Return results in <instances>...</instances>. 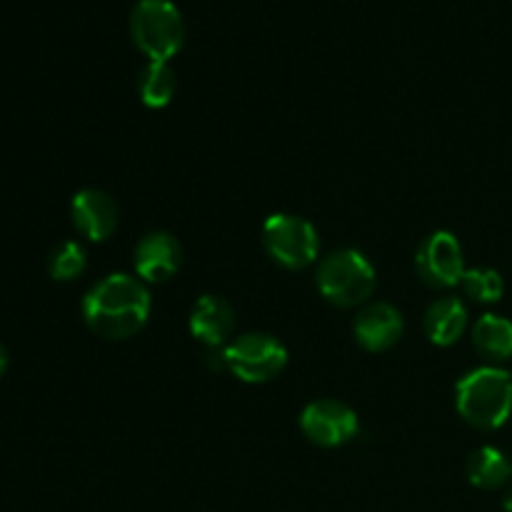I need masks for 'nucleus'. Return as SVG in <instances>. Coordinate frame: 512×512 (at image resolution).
<instances>
[{"instance_id":"obj_1","label":"nucleus","mask_w":512,"mask_h":512,"mask_svg":"<svg viewBox=\"0 0 512 512\" xmlns=\"http://www.w3.org/2000/svg\"><path fill=\"white\" fill-rule=\"evenodd\" d=\"M83 318L93 333L108 340L133 338L150 318V293L133 275L115 273L85 293Z\"/></svg>"},{"instance_id":"obj_2","label":"nucleus","mask_w":512,"mask_h":512,"mask_svg":"<svg viewBox=\"0 0 512 512\" xmlns=\"http://www.w3.org/2000/svg\"><path fill=\"white\" fill-rule=\"evenodd\" d=\"M455 405L465 423L478 430H498L512 413V378L503 368L473 370L455 385Z\"/></svg>"},{"instance_id":"obj_3","label":"nucleus","mask_w":512,"mask_h":512,"mask_svg":"<svg viewBox=\"0 0 512 512\" xmlns=\"http://www.w3.org/2000/svg\"><path fill=\"white\" fill-rule=\"evenodd\" d=\"M130 38L153 63H168L185 43V20L170 0H138L130 13Z\"/></svg>"},{"instance_id":"obj_4","label":"nucleus","mask_w":512,"mask_h":512,"mask_svg":"<svg viewBox=\"0 0 512 512\" xmlns=\"http://www.w3.org/2000/svg\"><path fill=\"white\" fill-rule=\"evenodd\" d=\"M315 283L328 303L338 308H355L373 295L375 268L363 253L343 248L320 260Z\"/></svg>"},{"instance_id":"obj_5","label":"nucleus","mask_w":512,"mask_h":512,"mask_svg":"<svg viewBox=\"0 0 512 512\" xmlns=\"http://www.w3.org/2000/svg\"><path fill=\"white\" fill-rule=\"evenodd\" d=\"M263 245L270 258L288 270H303L320 253L318 230L298 215H270L263 225Z\"/></svg>"},{"instance_id":"obj_6","label":"nucleus","mask_w":512,"mask_h":512,"mask_svg":"<svg viewBox=\"0 0 512 512\" xmlns=\"http://www.w3.org/2000/svg\"><path fill=\"white\" fill-rule=\"evenodd\" d=\"M223 350L228 373L243 383H268L288 365L285 345L268 333H245Z\"/></svg>"},{"instance_id":"obj_7","label":"nucleus","mask_w":512,"mask_h":512,"mask_svg":"<svg viewBox=\"0 0 512 512\" xmlns=\"http://www.w3.org/2000/svg\"><path fill=\"white\" fill-rule=\"evenodd\" d=\"M300 428L310 443L320 448H340L358 435V415L340 400H315L305 405Z\"/></svg>"},{"instance_id":"obj_8","label":"nucleus","mask_w":512,"mask_h":512,"mask_svg":"<svg viewBox=\"0 0 512 512\" xmlns=\"http://www.w3.org/2000/svg\"><path fill=\"white\" fill-rule=\"evenodd\" d=\"M418 273L430 288H453L465 275L463 245L448 230L428 235L415 255Z\"/></svg>"},{"instance_id":"obj_9","label":"nucleus","mask_w":512,"mask_h":512,"mask_svg":"<svg viewBox=\"0 0 512 512\" xmlns=\"http://www.w3.org/2000/svg\"><path fill=\"white\" fill-rule=\"evenodd\" d=\"M183 260V248L178 238L165 230H153L135 248V275L143 283H165L173 278Z\"/></svg>"},{"instance_id":"obj_10","label":"nucleus","mask_w":512,"mask_h":512,"mask_svg":"<svg viewBox=\"0 0 512 512\" xmlns=\"http://www.w3.org/2000/svg\"><path fill=\"white\" fill-rule=\"evenodd\" d=\"M355 340L370 353L390 350L405 333V320L395 305L370 303L358 313L353 323Z\"/></svg>"},{"instance_id":"obj_11","label":"nucleus","mask_w":512,"mask_h":512,"mask_svg":"<svg viewBox=\"0 0 512 512\" xmlns=\"http://www.w3.org/2000/svg\"><path fill=\"white\" fill-rule=\"evenodd\" d=\"M73 225L88 240H105L118 228V205L105 190L85 188L70 203Z\"/></svg>"},{"instance_id":"obj_12","label":"nucleus","mask_w":512,"mask_h":512,"mask_svg":"<svg viewBox=\"0 0 512 512\" xmlns=\"http://www.w3.org/2000/svg\"><path fill=\"white\" fill-rule=\"evenodd\" d=\"M235 328V313L230 308L228 300L218 298V295H203L198 303L193 305L190 313V333L198 343L213 348H225L228 338L233 335Z\"/></svg>"},{"instance_id":"obj_13","label":"nucleus","mask_w":512,"mask_h":512,"mask_svg":"<svg viewBox=\"0 0 512 512\" xmlns=\"http://www.w3.org/2000/svg\"><path fill=\"white\" fill-rule=\"evenodd\" d=\"M425 335L438 348H450L468 328V310L458 298H440L425 310Z\"/></svg>"},{"instance_id":"obj_14","label":"nucleus","mask_w":512,"mask_h":512,"mask_svg":"<svg viewBox=\"0 0 512 512\" xmlns=\"http://www.w3.org/2000/svg\"><path fill=\"white\" fill-rule=\"evenodd\" d=\"M468 480L480 490H498L503 488L512 475V463L505 458L503 450L498 448H478L475 453H470L468 465Z\"/></svg>"},{"instance_id":"obj_15","label":"nucleus","mask_w":512,"mask_h":512,"mask_svg":"<svg viewBox=\"0 0 512 512\" xmlns=\"http://www.w3.org/2000/svg\"><path fill=\"white\" fill-rule=\"evenodd\" d=\"M473 345L488 360L512 358V323L503 315H483L473 328Z\"/></svg>"},{"instance_id":"obj_16","label":"nucleus","mask_w":512,"mask_h":512,"mask_svg":"<svg viewBox=\"0 0 512 512\" xmlns=\"http://www.w3.org/2000/svg\"><path fill=\"white\" fill-rule=\"evenodd\" d=\"M175 90H178V78L168 63L148 60V65L138 73V95L148 108H165L173 100Z\"/></svg>"},{"instance_id":"obj_17","label":"nucleus","mask_w":512,"mask_h":512,"mask_svg":"<svg viewBox=\"0 0 512 512\" xmlns=\"http://www.w3.org/2000/svg\"><path fill=\"white\" fill-rule=\"evenodd\" d=\"M460 288L475 303H498L503 298V275L493 268H470L465 270Z\"/></svg>"},{"instance_id":"obj_18","label":"nucleus","mask_w":512,"mask_h":512,"mask_svg":"<svg viewBox=\"0 0 512 512\" xmlns=\"http://www.w3.org/2000/svg\"><path fill=\"white\" fill-rule=\"evenodd\" d=\"M85 265H88V258H85L83 245L73 243V240L60 243L48 260L50 275H53V280H60V283L75 280L78 275H83Z\"/></svg>"},{"instance_id":"obj_19","label":"nucleus","mask_w":512,"mask_h":512,"mask_svg":"<svg viewBox=\"0 0 512 512\" xmlns=\"http://www.w3.org/2000/svg\"><path fill=\"white\" fill-rule=\"evenodd\" d=\"M5 368H8V350H5L3 343H0V375L5 373Z\"/></svg>"},{"instance_id":"obj_20","label":"nucleus","mask_w":512,"mask_h":512,"mask_svg":"<svg viewBox=\"0 0 512 512\" xmlns=\"http://www.w3.org/2000/svg\"><path fill=\"white\" fill-rule=\"evenodd\" d=\"M503 508L508 510V512H512V485H510V490H508V493H505V498H503Z\"/></svg>"},{"instance_id":"obj_21","label":"nucleus","mask_w":512,"mask_h":512,"mask_svg":"<svg viewBox=\"0 0 512 512\" xmlns=\"http://www.w3.org/2000/svg\"><path fill=\"white\" fill-rule=\"evenodd\" d=\"M510 378H512V373H510Z\"/></svg>"}]
</instances>
